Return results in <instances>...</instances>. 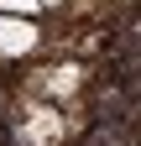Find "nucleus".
Here are the masks:
<instances>
[{
	"label": "nucleus",
	"mask_w": 141,
	"mask_h": 146,
	"mask_svg": "<svg viewBox=\"0 0 141 146\" xmlns=\"http://www.w3.org/2000/svg\"><path fill=\"white\" fill-rule=\"evenodd\" d=\"M47 5H58V0H47Z\"/></svg>",
	"instance_id": "7ed1b4c3"
},
{
	"label": "nucleus",
	"mask_w": 141,
	"mask_h": 146,
	"mask_svg": "<svg viewBox=\"0 0 141 146\" xmlns=\"http://www.w3.org/2000/svg\"><path fill=\"white\" fill-rule=\"evenodd\" d=\"M31 47H37V26L0 16V52H5V58H16V52H31Z\"/></svg>",
	"instance_id": "f257e3e1"
},
{
	"label": "nucleus",
	"mask_w": 141,
	"mask_h": 146,
	"mask_svg": "<svg viewBox=\"0 0 141 146\" xmlns=\"http://www.w3.org/2000/svg\"><path fill=\"white\" fill-rule=\"evenodd\" d=\"M37 0H0V11H31Z\"/></svg>",
	"instance_id": "f03ea898"
}]
</instances>
